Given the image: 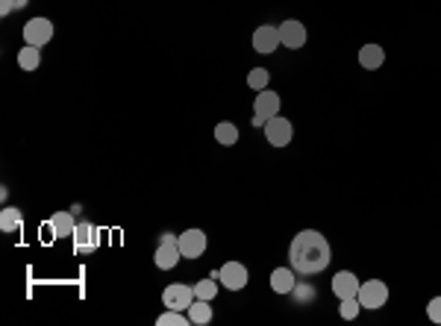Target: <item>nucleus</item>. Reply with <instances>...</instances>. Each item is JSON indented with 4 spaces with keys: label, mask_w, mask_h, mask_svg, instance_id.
<instances>
[{
    "label": "nucleus",
    "mask_w": 441,
    "mask_h": 326,
    "mask_svg": "<svg viewBox=\"0 0 441 326\" xmlns=\"http://www.w3.org/2000/svg\"><path fill=\"white\" fill-rule=\"evenodd\" d=\"M288 262H292V268L297 273H306V276L321 273L332 262L330 241L318 229H300L292 238V244H288Z\"/></svg>",
    "instance_id": "f257e3e1"
},
{
    "label": "nucleus",
    "mask_w": 441,
    "mask_h": 326,
    "mask_svg": "<svg viewBox=\"0 0 441 326\" xmlns=\"http://www.w3.org/2000/svg\"><path fill=\"white\" fill-rule=\"evenodd\" d=\"M356 300L362 303V308H383L386 300H388V285L383 283V279H368V283H362L359 285V294H356Z\"/></svg>",
    "instance_id": "f03ea898"
},
{
    "label": "nucleus",
    "mask_w": 441,
    "mask_h": 326,
    "mask_svg": "<svg viewBox=\"0 0 441 326\" xmlns=\"http://www.w3.org/2000/svg\"><path fill=\"white\" fill-rule=\"evenodd\" d=\"M177 238H179V236H171V232H165V236H162V241H159V247H156V256H154V262H156L159 271H174L177 262L182 259Z\"/></svg>",
    "instance_id": "7ed1b4c3"
},
{
    "label": "nucleus",
    "mask_w": 441,
    "mask_h": 326,
    "mask_svg": "<svg viewBox=\"0 0 441 326\" xmlns=\"http://www.w3.org/2000/svg\"><path fill=\"white\" fill-rule=\"evenodd\" d=\"M194 285H182V283H174L162 291V303L165 308H177V312H189V306L194 303Z\"/></svg>",
    "instance_id": "20e7f679"
},
{
    "label": "nucleus",
    "mask_w": 441,
    "mask_h": 326,
    "mask_svg": "<svg viewBox=\"0 0 441 326\" xmlns=\"http://www.w3.org/2000/svg\"><path fill=\"white\" fill-rule=\"evenodd\" d=\"M177 244H179L182 259H201L206 253V247H209V238H206L203 229H186L177 238Z\"/></svg>",
    "instance_id": "39448f33"
},
{
    "label": "nucleus",
    "mask_w": 441,
    "mask_h": 326,
    "mask_svg": "<svg viewBox=\"0 0 441 326\" xmlns=\"http://www.w3.org/2000/svg\"><path fill=\"white\" fill-rule=\"evenodd\" d=\"M53 39V24L48 18H29L24 24V41L33 44V48H44Z\"/></svg>",
    "instance_id": "423d86ee"
},
{
    "label": "nucleus",
    "mask_w": 441,
    "mask_h": 326,
    "mask_svg": "<svg viewBox=\"0 0 441 326\" xmlns=\"http://www.w3.org/2000/svg\"><path fill=\"white\" fill-rule=\"evenodd\" d=\"M250 44H253V50H256V53L268 56V53H273V50H277L280 44H283V41H280V29H277V27H271V24L256 27Z\"/></svg>",
    "instance_id": "0eeeda50"
},
{
    "label": "nucleus",
    "mask_w": 441,
    "mask_h": 326,
    "mask_svg": "<svg viewBox=\"0 0 441 326\" xmlns=\"http://www.w3.org/2000/svg\"><path fill=\"white\" fill-rule=\"evenodd\" d=\"M292 135H294V130H292V123H288L285 118H280V115L268 118V123H265V138H268L271 147H285L288 142H292Z\"/></svg>",
    "instance_id": "6e6552de"
},
{
    "label": "nucleus",
    "mask_w": 441,
    "mask_h": 326,
    "mask_svg": "<svg viewBox=\"0 0 441 326\" xmlns=\"http://www.w3.org/2000/svg\"><path fill=\"white\" fill-rule=\"evenodd\" d=\"M218 283L230 291H241L247 285V268L241 262H226L224 268H218Z\"/></svg>",
    "instance_id": "1a4fd4ad"
},
{
    "label": "nucleus",
    "mask_w": 441,
    "mask_h": 326,
    "mask_svg": "<svg viewBox=\"0 0 441 326\" xmlns=\"http://www.w3.org/2000/svg\"><path fill=\"white\" fill-rule=\"evenodd\" d=\"M277 29H280V41H283V48H288V50H300L303 44H306V27H303L300 21L288 18V21H283Z\"/></svg>",
    "instance_id": "9d476101"
},
{
    "label": "nucleus",
    "mask_w": 441,
    "mask_h": 326,
    "mask_svg": "<svg viewBox=\"0 0 441 326\" xmlns=\"http://www.w3.org/2000/svg\"><path fill=\"white\" fill-rule=\"evenodd\" d=\"M359 276L351 273V271H339L336 276H332V294H336L339 300H347V297H356L359 294Z\"/></svg>",
    "instance_id": "9b49d317"
},
{
    "label": "nucleus",
    "mask_w": 441,
    "mask_h": 326,
    "mask_svg": "<svg viewBox=\"0 0 441 326\" xmlns=\"http://www.w3.org/2000/svg\"><path fill=\"white\" fill-rule=\"evenodd\" d=\"M253 115L262 118V121L280 115V95L277 91H268V88L259 91V95H256V103H253Z\"/></svg>",
    "instance_id": "f8f14e48"
},
{
    "label": "nucleus",
    "mask_w": 441,
    "mask_h": 326,
    "mask_svg": "<svg viewBox=\"0 0 441 326\" xmlns=\"http://www.w3.org/2000/svg\"><path fill=\"white\" fill-rule=\"evenodd\" d=\"M74 247H77V253H88V250H95L97 247V229L91 226L88 221H83V224H77V229H74Z\"/></svg>",
    "instance_id": "ddd939ff"
},
{
    "label": "nucleus",
    "mask_w": 441,
    "mask_h": 326,
    "mask_svg": "<svg viewBox=\"0 0 441 326\" xmlns=\"http://www.w3.org/2000/svg\"><path fill=\"white\" fill-rule=\"evenodd\" d=\"M48 229H50L53 238H71L74 229H77V221H74L71 212H56L48 221Z\"/></svg>",
    "instance_id": "4468645a"
},
{
    "label": "nucleus",
    "mask_w": 441,
    "mask_h": 326,
    "mask_svg": "<svg viewBox=\"0 0 441 326\" xmlns=\"http://www.w3.org/2000/svg\"><path fill=\"white\" fill-rule=\"evenodd\" d=\"M383 62H386V50L379 48V44H365V48L359 50V65L365 71H376Z\"/></svg>",
    "instance_id": "2eb2a0df"
},
{
    "label": "nucleus",
    "mask_w": 441,
    "mask_h": 326,
    "mask_svg": "<svg viewBox=\"0 0 441 326\" xmlns=\"http://www.w3.org/2000/svg\"><path fill=\"white\" fill-rule=\"evenodd\" d=\"M294 268H277L271 273V288L277 294H292L294 291Z\"/></svg>",
    "instance_id": "dca6fc26"
},
{
    "label": "nucleus",
    "mask_w": 441,
    "mask_h": 326,
    "mask_svg": "<svg viewBox=\"0 0 441 326\" xmlns=\"http://www.w3.org/2000/svg\"><path fill=\"white\" fill-rule=\"evenodd\" d=\"M189 320H191L194 326L212 323V306H209V300H194V303L189 306Z\"/></svg>",
    "instance_id": "f3484780"
},
{
    "label": "nucleus",
    "mask_w": 441,
    "mask_h": 326,
    "mask_svg": "<svg viewBox=\"0 0 441 326\" xmlns=\"http://www.w3.org/2000/svg\"><path fill=\"white\" fill-rule=\"evenodd\" d=\"M41 65V48H33V44H27V48L18 50V68L21 71H36Z\"/></svg>",
    "instance_id": "a211bd4d"
},
{
    "label": "nucleus",
    "mask_w": 441,
    "mask_h": 326,
    "mask_svg": "<svg viewBox=\"0 0 441 326\" xmlns=\"http://www.w3.org/2000/svg\"><path fill=\"white\" fill-rule=\"evenodd\" d=\"M215 142L224 144V147H233L238 142V127H236V123H230V121L218 123V127H215Z\"/></svg>",
    "instance_id": "6ab92c4d"
},
{
    "label": "nucleus",
    "mask_w": 441,
    "mask_h": 326,
    "mask_svg": "<svg viewBox=\"0 0 441 326\" xmlns=\"http://www.w3.org/2000/svg\"><path fill=\"white\" fill-rule=\"evenodd\" d=\"M215 294H218V279L215 276H209V279H201V283H194V297L197 300H215Z\"/></svg>",
    "instance_id": "aec40b11"
},
{
    "label": "nucleus",
    "mask_w": 441,
    "mask_h": 326,
    "mask_svg": "<svg viewBox=\"0 0 441 326\" xmlns=\"http://www.w3.org/2000/svg\"><path fill=\"white\" fill-rule=\"evenodd\" d=\"M24 224V217L18 209H4L0 212V232H18Z\"/></svg>",
    "instance_id": "412c9836"
},
{
    "label": "nucleus",
    "mask_w": 441,
    "mask_h": 326,
    "mask_svg": "<svg viewBox=\"0 0 441 326\" xmlns=\"http://www.w3.org/2000/svg\"><path fill=\"white\" fill-rule=\"evenodd\" d=\"M156 323H159V326H189L191 320H189V315L177 312V308H165V312L156 318Z\"/></svg>",
    "instance_id": "4be33fe9"
},
{
    "label": "nucleus",
    "mask_w": 441,
    "mask_h": 326,
    "mask_svg": "<svg viewBox=\"0 0 441 326\" xmlns=\"http://www.w3.org/2000/svg\"><path fill=\"white\" fill-rule=\"evenodd\" d=\"M268 80H271V74H268L265 68H253V71L247 74V86H250L253 91H265V88H268Z\"/></svg>",
    "instance_id": "5701e85b"
},
{
    "label": "nucleus",
    "mask_w": 441,
    "mask_h": 326,
    "mask_svg": "<svg viewBox=\"0 0 441 326\" xmlns=\"http://www.w3.org/2000/svg\"><path fill=\"white\" fill-rule=\"evenodd\" d=\"M359 312H362V303H359L356 297H347V300H341V306H339V315H341L344 320H353Z\"/></svg>",
    "instance_id": "b1692460"
},
{
    "label": "nucleus",
    "mask_w": 441,
    "mask_h": 326,
    "mask_svg": "<svg viewBox=\"0 0 441 326\" xmlns=\"http://www.w3.org/2000/svg\"><path fill=\"white\" fill-rule=\"evenodd\" d=\"M427 318H430L433 323H441V297H433V300L427 303Z\"/></svg>",
    "instance_id": "393cba45"
},
{
    "label": "nucleus",
    "mask_w": 441,
    "mask_h": 326,
    "mask_svg": "<svg viewBox=\"0 0 441 326\" xmlns=\"http://www.w3.org/2000/svg\"><path fill=\"white\" fill-rule=\"evenodd\" d=\"M29 0H0V15H9L15 9H24Z\"/></svg>",
    "instance_id": "a878e982"
}]
</instances>
